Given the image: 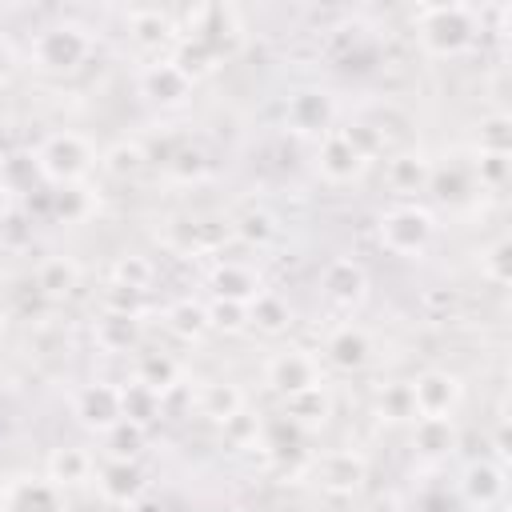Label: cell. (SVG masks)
Returning <instances> with one entry per match:
<instances>
[{
    "label": "cell",
    "instance_id": "29",
    "mask_svg": "<svg viewBox=\"0 0 512 512\" xmlns=\"http://www.w3.org/2000/svg\"><path fill=\"white\" fill-rule=\"evenodd\" d=\"M160 416V396L144 384H124L120 388V420H132V424H152Z\"/></svg>",
    "mask_w": 512,
    "mask_h": 512
},
{
    "label": "cell",
    "instance_id": "3",
    "mask_svg": "<svg viewBox=\"0 0 512 512\" xmlns=\"http://www.w3.org/2000/svg\"><path fill=\"white\" fill-rule=\"evenodd\" d=\"M88 48H92L88 28L68 24V20L36 32V40H32V56H36V64L44 72H72V68H80Z\"/></svg>",
    "mask_w": 512,
    "mask_h": 512
},
{
    "label": "cell",
    "instance_id": "11",
    "mask_svg": "<svg viewBox=\"0 0 512 512\" xmlns=\"http://www.w3.org/2000/svg\"><path fill=\"white\" fill-rule=\"evenodd\" d=\"M144 488H148V480L136 460H108L100 468V492L112 504H136L144 496Z\"/></svg>",
    "mask_w": 512,
    "mask_h": 512
},
{
    "label": "cell",
    "instance_id": "33",
    "mask_svg": "<svg viewBox=\"0 0 512 512\" xmlns=\"http://www.w3.org/2000/svg\"><path fill=\"white\" fill-rule=\"evenodd\" d=\"M144 164H148L144 144H128V140H120V144H112V148L104 152V172L116 176V180H128V176L144 172Z\"/></svg>",
    "mask_w": 512,
    "mask_h": 512
},
{
    "label": "cell",
    "instance_id": "42",
    "mask_svg": "<svg viewBox=\"0 0 512 512\" xmlns=\"http://www.w3.org/2000/svg\"><path fill=\"white\" fill-rule=\"evenodd\" d=\"M476 180L484 188H500L508 180V152H480L476 156Z\"/></svg>",
    "mask_w": 512,
    "mask_h": 512
},
{
    "label": "cell",
    "instance_id": "30",
    "mask_svg": "<svg viewBox=\"0 0 512 512\" xmlns=\"http://www.w3.org/2000/svg\"><path fill=\"white\" fill-rule=\"evenodd\" d=\"M232 232L244 240V244H252V248H264V244H272L276 240V216L268 212V208H248V212H240L236 216V224H232Z\"/></svg>",
    "mask_w": 512,
    "mask_h": 512
},
{
    "label": "cell",
    "instance_id": "18",
    "mask_svg": "<svg viewBox=\"0 0 512 512\" xmlns=\"http://www.w3.org/2000/svg\"><path fill=\"white\" fill-rule=\"evenodd\" d=\"M168 60L176 64V72H180L188 84L204 80V76L216 72V64H220V56H216L208 44H200L196 36H180V40H176V52H172Z\"/></svg>",
    "mask_w": 512,
    "mask_h": 512
},
{
    "label": "cell",
    "instance_id": "15",
    "mask_svg": "<svg viewBox=\"0 0 512 512\" xmlns=\"http://www.w3.org/2000/svg\"><path fill=\"white\" fill-rule=\"evenodd\" d=\"M188 80L176 72V64L172 60H156V64H148L144 72H140V92L148 96V100H156V104H180L184 96H188Z\"/></svg>",
    "mask_w": 512,
    "mask_h": 512
},
{
    "label": "cell",
    "instance_id": "26",
    "mask_svg": "<svg viewBox=\"0 0 512 512\" xmlns=\"http://www.w3.org/2000/svg\"><path fill=\"white\" fill-rule=\"evenodd\" d=\"M140 340V328H136V316H120V312H104L100 324H96V344L104 352H128L136 348Z\"/></svg>",
    "mask_w": 512,
    "mask_h": 512
},
{
    "label": "cell",
    "instance_id": "5",
    "mask_svg": "<svg viewBox=\"0 0 512 512\" xmlns=\"http://www.w3.org/2000/svg\"><path fill=\"white\" fill-rule=\"evenodd\" d=\"M264 380L272 384V392H280V396L288 400V396H296V392L316 388V384H320V368H316V360H312L308 352L284 348V352H276V356L264 364Z\"/></svg>",
    "mask_w": 512,
    "mask_h": 512
},
{
    "label": "cell",
    "instance_id": "48",
    "mask_svg": "<svg viewBox=\"0 0 512 512\" xmlns=\"http://www.w3.org/2000/svg\"><path fill=\"white\" fill-rule=\"evenodd\" d=\"M12 72V48H8V40H0V80Z\"/></svg>",
    "mask_w": 512,
    "mask_h": 512
},
{
    "label": "cell",
    "instance_id": "46",
    "mask_svg": "<svg viewBox=\"0 0 512 512\" xmlns=\"http://www.w3.org/2000/svg\"><path fill=\"white\" fill-rule=\"evenodd\" d=\"M136 300H140V292H136V288H124V284H108V292H104V312L136 316Z\"/></svg>",
    "mask_w": 512,
    "mask_h": 512
},
{
    "label": "cell",
    "instance_id": "24",
    "mask_svg": "<svg viewBox=\"0 0 512 512\" xmlns=\"http://www.w3.org/2000/svg\"><path fill=\"white\" fill-rule=\"evenodd\" d=\"M76 280H80V268H76L68 256H48V260L36 268V292H40V296H52V300L72 296Z\"/></svg>",
    "mask_w": 512,
    "mask_h": 512
},
{
    "label": "cell",
    "instance_id": "25",
    "mask_svg": "<svg viewBox=\"0 0 512 512\" xmlns=\"http://www.w3.org/2000/svg\"><path fill=\"white\" fill-rule=\"evenodd\" d=\"M464 496L472 500V504H492V500H500V492H504V472L496 468V464H488V460H480V464H468V472H464Z\"/></svg>",
    "mask_w": 512,
    "mask_h": 512
},
{
    "label": "cell",
    "instance_id": "35",
    "mask_svg": "<svg viewBox=\"0 0 512 512\" xmlns=\"http://www.w3.org/2000/svg\"><path fill=\"white\" fill-rule=\"evenodd\" d=\"M260 432H264V448H272L276 456H284V452H296V448H300V440H304V428H300V424H292L288 416H276V420H268Z\"/></svg>",
    "mask_w": 512,
    "mask_h": 512
},
{
    "label": "cell",
    "instance_id": "31",
    "mask_svg": "<svg viewBox=\"0 0 512 512\" xmlns=\"http://www.w3.org/2000/svg\"><path fill=\"white\" fill-rule=\"evenodd\" d=\"M128 28H132V36L140 40V44H164L176 28H172V20L160 12V8H132L128 12Z\"/></svg>",
    "mask_w": 512,
    "mask_h": 512
},
{
    "label": "cell",
    "instance_id": "36",
    "mask_svg": "<svg viewBox=\"0 0 512 512\" xmlns=\"http://www.w3.org/2000/svg\"><path fill=\"white\" fill-rule=\"evenodd\" d=\"M376 404H380L384 420H416V404H412V388L408 384H384Z\"/></svg>",
    "mask_w": 512,
    "mask_h": 512
},
{
    "label": "cell",
    "instance_id": "12",
    "mask_svg": "<svg viewBox=\"0 0 512 512\" xmlns=\"http://www.w3.org/2000/svg\"><path fill=\"white\" fill-rule=\"evenodd\" d=\"M320 284H324L328 300H336V304H360L364 292H368V276H364V268H360L356 260H344V256L332 260V264H324Z\"/></svg>",
    "mask_w": 512,
    "mask_h": 512
},
{
    "label": "cell",
    "instance_id": "41",
    "mask_svg": "<svg viewBox=\"0 0 512 512\" xmlns=\"http://www.w3.org/2000/svg\"><path fill=\"white\" fill-rule=\"evenodd\" d=\"M508 148H512V120L496 112L480 124V152H508Z\"/></svg>",
    "mask_w": 512,
    "mask_h": 512
},
{
    "label": "cell",
    "instance_id": "7",
    "mask_svg": "<svg viewBox=\"0 0 512 512\" xmlns=\"http://www.w3.org/2000/svg\"><path fill=\"white\" fill-rule=\"evenodd\" d=\"M408 388H412L416 416H448L456 408V400H460V380L452 372H440V368L420 372Z\"/></svg>",
    "mask_w": 512,
    "mask_h": 512
},
{
    "label": "cell",
    "instance_id": "38",
    "mask_svg": "<svg viewBox=\"0 0 512 512\" xmlns=\"http://www.w3.org/2000/svg\"><path fill=\"white\" fill-rule=\"evenodd\" d=\"M480 272H484V280H492L496 288L508 284V276H512V248H508V240H496V244L480 256Z\"/></svg>",
    "mask_w": 512,
    "mask_h": 512
},
{
    "label": "cell",
    "instance_id": "37",
    "mask_svg": "<svg viewBox=\"0 0 512 512\" xmlns=\"http://www.w3.org/2000/svg\"><path fill=\"white\" fill-rule=\"evenodd\" d=\"M88 192L80 184H64L60 192H52V216L60 220H84L88 216Z\"/></svg>",
    "mask_w": 512,
    "mask_h": 512
},
{
    "label": "cell",
    "instance_id": "23",
    "mask_svg": "<svg viewBox=\"0 0 512 512\" xmlns=\"http://www.w3.org/2000/svg\"><path fill=\"white\" fill-rule=\"evenodd\" d=\"M196 408H200V416H208V420H228V416H236L240 408H244V396H240V388L236 384H224V380H212V384H200V392H196Z\"/></svg>",
    "mask_w": 512,
    "mask_h": 512
},
{
    "label": "cell",
    "instance_id": "17",
    "mask_svg": "<svg viewBox=\"0 0 512 512\" xmlns=\"http://www.w3.org/2000/svg\"><path fill=\"white\" fill-rule=\"evenodd\" d=\"M212 292H216V300L252 304L264 288H260V280H256L252 268H244V264H220V268L212 272Z\"/></svg>",
    "mask_w": 512,
    "mask_h": 512
},
{
    "label": "cell",
    "instance_id": "4",
    "mask_svg": "<svg viewBox=\"0 0 512 512\" xmlns=\"http://www.w3.org/2000/svg\"><path fill=\"white\" fill-rule=\"evenodd\" d=\"M432 216L416 204H400V208H388L380 216V244L392 252V256H420L432 240Z\"/></svg>",
    "mask_w": 512,
    "mask_h": 512
},
{
    "label": "cell",
    "instance_id": "45",
    "mask_svg": "<svg viewBox=\"0 0 512 512\" xmlns=\"http://www.w3.org/2000/svg\"><path fill=\"white\" fill-rule=\"evenodd\" d=\"M224 436L232 440V444H248V440H256L260 436V424H256V416L252 412H236V416H228L224 420Z\"/></svg>",
    "mask_w": 512,
    "mask_h": 512
},
{
    "label": "cell",
    "instance_id": "47",
    "mask_svg": "<svg viewBox=\"0 0 512 512\" xmlns=\"http://www.w3.org/2000/svg\"><path fill=\"white\" fill-rule=\"evenodd\" d=\"M424 304H428V308H452L456 296H452L448 288H432V292H424Z\"/></svg>",
    "mask_w": 512,
    "mask_h": 512
},
{
    "label": "cell",
    "instance_id": "40",
    "mask_svg": "<svg viewBox=\"0 0 512 512\" xmlns=\"http://www.w3.org/2000/svg\"><path fill=\"white\" fill-rule=\"evenodd\" d=\"M208 328H220V332H240V328H248V304L212 300V304H208Z\"/></svg>",
    "mask_w": 512,
    "mask_h": 512
},
{
    "label": "cell",
    "instance_id": "6",
    "mask_svg": "<svg viewBox=\"0 0 512 512\" xmlns=\"http://www.w3.org/2000/svg\"><path fill=\"white\" fill-rule=\"evenodd\" d=\"M284 120H288L292 132H300V136H316V132L328 136V128H332V120H336V104H332V96L320 92V88H300V92L288 96Z\"/></svg>",
    "mask_w": 512,
    "mask_h": 512
},
{
    "label": "cell",
    "instance_id": "1",
    "mask_svg": "<svg viewBox=\"0 0 512 512\" xmlns=\"http://www.w3.org/2000/svg\"><path fill=\"white\" fill-rule=\"evenodd\" d=\"M416 36L428 56H460L476 40V12L468 4H432L416 12Z\"/></svg>",
    "mask_w": 512,
    "mask_h": 512
},
{
    "label": "cell",
    "instance_id": "34",
    "mask_svg": "<svg viewBox=\"0 0 512 512\" xmlns=\"http://www.w3.org/2000/svg\"><path fill=\"white\" fill-rule=\"evenodd\" d=\"M168 324H172L176 336L196 340V336L208 328V308H204V304H192V300H180V304L168 312Z\"/></svg>",
    "mask_w": 512,
    "mask_h": 512
},
{
    "label": "cell",
    "instance_id": "43",
    "mask_svg": "<svg viewBox=\"0 0 512 512\" xmlns=\"http://www.w3.org/2000/svg\"><path fill=\"white\" fill-rule=\"evenodd\" d=\"M340 136H344L364 160L384 148V136H380V128H372V124H348V128H340Z\"/></svg>",
    "mask_w": 512,
    "mask_h": 512
},
{
    "label": "cell",
    "instance_id": "32",
    "mask_svg": "<svg viewBox=\"0 0 512 512\" xmlns=\"http://www.w3.org/2000/svg\"><path fill=\"white\" fill-rule=\"evenodd\" d=\"M104 436H108V460H136L148 440L144 424H132V420H116Z\"/></svg>",
    "mask_w": 512,
    "mask_h": 512
},
{
    "label": "cell",
    "instance_id": "44",
    "mask_svg": "<svg viewBox=\"0 0 512 512\" xmlns=\"http://www.w3.org/2000/svg\"><path fill=\"white\" fill-rule=\"evenodd\" d=\"M168 172H172V176H180V180H196V176L204 172V152H200V148H192V144L176 148V156L168 160Z\"/></svg>",
    "mask_w": 512,
    "mask_h": 512
},
{
    "label": "cell",
    "instance_id": "20",
    "mask_svg": "<svg viewBox=\"0 0 512 512\" xmlns=\"http://www.w3.org/2000/svg\"><path fill=\"white\" fill-rule=\"evenodd\" d=\"M40 180L44 176H40V164H36L32 152H8V156H0V188L4 192L28 196V192H36Z\"/></svg>",
    "mask_w": 512,
    "mask_h": 512
},
{
    "label": "cell",
    "instance_id": "19",
    "mask_svg": "<svg viewBox=\"0 0 512 512\" xmlns=\"http://www.w3.org/2000/svg\"><path fill=\"white\" fill-rule=\"evenodd\" d=\"M92 476V456L88 448H76V444H64L48 456V480L56 488H72V484H84Z\"/></svg>",
    "mask_w": 512,
    "mask_h": 512
},
{
    "label": "cell",
    "instance_id": "16",
    "mask_svg": "<svg viewBox=\"0 0 512 512\" xmlns=\"http://www.w3.org/2000/svg\"><path fill=\"white\" fill-rule=\"evenodd\" d=\"M456 424L452 416H416V428H412V448L420 456H448L456 448Z\"/></svg>",
    "mask_w": 512,
    "mask_h": 512
},
{
    "label": "cell",
    "instance_id": "28",
    "mask_svg": "<svg viewBox=\"0 0 512 512\" xmlns=\"http://www.w3.org/2000/svg\"><path fill=\"white\" fill-rule=\"evenodd\" d=\"M176 376H180V368H176V360L164 356V352H144V356L136 360V384L152 388L156 396H164L168 388H176Z\"/></svg>",
    "mask_w": 512,
    "mask_h": 512
},
{
    "label": "cell",
    "instance_id": "2",
    "mask_svg": "<svg viewBox=\"0 0 512 512\" xmlns=\"http://www.w3.org/2000/svg\"><path fill=\"white\" fill-rule=\"evenodd\" d=\"M36 164H40V176L48 180V184H76L88 168H92V148H88V140L84 136H76V132H56V136H48L44 144H40V152H36Z\"/></svg>",
    "mask_w": 512,
    "mask_h": 512
},
{
    "label": "cell",
    "instance_id": "10",
    "mask_svg": "<svg viewBox=\"0 0 512 512\" xmlns=\"http://www.w3.org/2000/svg\"><path fill=\"white\" fill-rule=\"evenodd\" d=\"M316 168H320L324 180L344 184V180H352V176L364 168V156H360L340 132H328V136L320 140V148H316Z\"/></svg>",
    "mask_w": 512,
    "mask_h": 512
},
{
    "label": "cell",
    "instance_id": "22",
    "mask_svg": "<svg viewBox=\"0 0 512 512\" xmlns=\"http://www.w3.org/2000/svg\"><path fill=\"white\" fill-rule=\"evenodd\" d=\"M384 176H388V184H392L396 192H416V188H428L432 160H428V156H420V152H400V156H392V160H388Z\"/></svg>",
    "mask_w": 512,
    "mask_h": 512
},
{
    "label": "cell",
    "instance_id": "49",
    "mask_svg": "<svg viewBox=\"0 0 512 512\" xmlns=\"http://www.w3.org/2000/svg\"><path fill=\"white\" fill-rule=\"evenodd\" d=\"M0 332H4V324H0Z\"/></svg>",
    "mask_w": 512,
    "mask_h": 512
},
{
    "label": "cell",
    "instance_id": "8",
    "mask_svg": "<svg viewBox=\"0 0 512 512\" xmlns=\"http://www.w3.org/2000/svg\"><path fill=\"white\" fill-rule=\"evenodd\" d=\"M0 512H64L60 488L52 480L20 476V480L0 488Z\"/></svg>",
    "mask_w": 512,
    "mask_h": 512
},
{
    "label": "cell",
    "instance_id": "14",
    "mask_svg": "<svg viewBox=\"0 0 512 512\" xmlns=\"http://www.w3.org/2000/svg\"><path fill=\"white\" fill-rule=\"evenodd\" d=\"M324 356H328V360H332L340 372H360V368L368 364V356H372V344H368L364 328L344 324V328H336V332L328 336Z\"/></svg>",
    "mask_w": 512,
    "mask_h": 512
},
{
    "label": "cell",
    "instance_id": "13",
    "mask_svg": "<svg viewBox=\"0 0 512 512\" xmlns=\"http://www.w3.org/2000/svg\"><path fill=\"white\" fill-rule=\"evenodd\" d=\"M316 476H320V488L332 492V496H348L364 484V460L352 456V452H328L320 464H316Z\"/></svg>",
    "mask_w": 512,
    "mask_h": 512
},
{
    "label": "cell",
    "instance_id": "9",
    "mask_svg": "<svg viewBox=\"0 0 512 512\" xmlns=\"http://www.w3.org/2000/svg\"><path fill=\"white\" fill-rule=\"evenodd\" d=\"M72 412L80 416L84 428H96V432H108L116 420H120V388L116 384H84L72 400Z\"/></svg>",
    "mask_w": 512,
    "mask_h": 512
},
{
    "label": "cell",
    "instance_id": "27",
    "mask_svg": "<svg viewBox=\"0 0 512 512\" xmlns=\"http://www.w3.org/2000/svg\"><path fill=\"white\" fill-rule=\"evenodd\" d=\"M292 312H288V300H280L276 292H260L252 304H248V324L268 332V336H280L288 328Z\"/></svg>",
    "mask_w": 512,
    "mask_h": 512
},
{
    "label": "cell",
    "instance_id": "39",
    "mask_svg": "<svg viewBox=\"0 0 512 512\" xmlns=\"http://www.w3.org/2000/svg\"><path fill=\"white\" fill-rule=\"evenodd\" d=\"M148 280H152V264H148L144 256H120V260L112 264V284H124V288L144 292Z\"/></svg>",
    "mask_w": 512,
    "mask_h": 512
},
{
    "label": "cell",
    "instance_id": "21",
    "mask_svg": "<svg viewBox=\"0 0 512 512\" xmlns=\"http://www.w3.org/2000/svg\"><path fill=\"white\" fill-rule=\"evenodd\" d=\"M284 416L308 432V428H320V424L332 416V400H328V392L316 384V388H308V392L288 396V400H284Z\"/></svg>",
    "mask_w": 512,
    "mask_h": 512
}]
</instances>
